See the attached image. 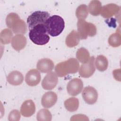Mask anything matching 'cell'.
<instances>
[{
	"label": "cell",
	"instance_id": "6da1fadb",
	"mask_svg": "<svg viewBox=\"0 0 121 121\" xmlns=\"http://www.w3.org/2000/svg\"><path fill=\"white\" fill-rule=\"evenodd\" d=\"M79 68L78 60L75 58H69L57 64L55 67V72L58 77H63L69 74L76 73Z\"/></svg>",
	"mask_w": 121,
	"mask_h": 121
},
{
	"label": "cell",
	"instance_id": "7a4b0ae2",
	"mask_svg": "<svg viewBox=\"0 0 121 121\" xmlns=\"http://www.w3.org/2000/svg\"><path fill=\"white\" fill-rule=\"evenodd\" d=\"M45 26L47 33L54 37L59 35L62 32L65 27V22L62 17L55 15L49 17Z\"/></svg>",
	"mask_w": 121,
	"mask_h": 121
},
{
	"label": "cell",
	"instance_id": "3957f363",
	"mask_svg": "<svg viewBox=\"0 0 121 121\" xmlns=\"http://www.w3.org/2000/svg\"><path fill=\"white\" fill-rule=\"evenodd\" d=\"M29 37L33 43L39 45H45L50 40L45 26L43 25L37 26L30 30Z\"/></svg>",
	"mask_w": 121,
	"mask_h": 121
},
{
	"label": "cell",
	"instance_id": "277c9868",
	"mask_svg": "<svg viewBox=\"0 0 121 121\" xmlns=\"http://www.w3.org/2000/svg\"><path fill=\"white\" fill-rule=\"evenodd\" d=\"M78 33L80 39H86L88 36L93 37L96 34L95 26L85 20L78 19L77 22Z\"/></svg>",
	"mask_w": 121,
	"mask_h": 121
},
{
	"label": "cell",
	"instance_id": "5b68a950",
	"mask_svg": "<svg viewBox=\"0 0 121 121\" xmlns=\"http://www.w3.org/2000/svg\"><path fill=\"white\" fill-rule=\"evenodd\" d=\"M50 14L47 11H36L31 14L27 18V24L30 30L34 27L41 25H45Z\"/></svg>",
	"mask_w": 121,
	"mask_h": 121
},
{
	"label": "cell",
	"instance_id": "8992f818",
	"mask_svg": "<svg viewBox=\"0 0 121 121\" xmlns=\"http://www.w3.org/2000/svg\"><path fill=\"white\" fill-rule=\"evenodd\" d=\"M94 61L95 58L92 56L86 63L81 65L79 69V74L81 77L88 78L93 75L95 70Z\"/></svg>",
	"mask_w": 121,
	"mask_h": 121
},
{
	"label": "cell",
	"instance_id": "52a82bcc",
	"mask_svg": "<svg viewBox=\"0 0 121 121\" xmlns=\"http://www.w3.org/2000/svg\"><path fill=\"white\" fill-rule=\"evenodd\" d=\"M83 83L82 81L78 78H74L70 80L67 86L68 93L71 96H76L82 90Z\"/></svg>",
	"mask_w": 121,
	"mask_h": 121
},
{
	"label": "cell",
	"instance_id": "ba28073f",
	"mask_svg": "<svg viewBox=\"0 0 121 121\" xmlns=\"http://www.w3.org/2000/svg\"><path fill=\"white\" fill-rule=\"evenodd\" d=\"M82 96L86 104H93L97 100L98 93L94 87L87 86L85 87L82 91Z\"/></svg>",
	"mask_w": 121,
	"mask_h": 121
},
{
	"label": "cell",
	"instance_id": "9c48e42d",
	"mask_svg": "<svg viewBox=\"0 0 121 121\" xmlns=\"http://www.w3.org/2000/svg\"><path fill=\"white\" fill-rule=\"evenodd\" d=\"M58 82V78L56 73H48L43 78L42 82L43 88L47 90H51L55 88Z\"/></svg>",
	"mask_w": 121,
	"mask_h": 121
},
{
	"label": "cell",
	"instance_id": "30bf717a",
	"mask_svg": "<svg viewBox=\"0 0 121 121\" xmlns=\"http://www.w3.org/2000/svg\"><path fill=\"white\" fill-rule=\"evenodd\" d=\"M26 83L29 86H37L41 81V74L38 70L32 69L26 74L25 77Z\"/></svg>",
	"mask_w": 121,
	"mask_h": 121
},
{
	"label": "cell",
	"instance_id": "8fae6325",
	"mask_svg": "<svg viewBox=\"0 0 121 121\" xmlns=\"http://www.w3.org/2000/svg\"><path fill=\"white\" fill-rule=\"evenodd\" d=\"M120 10V7L117 5L113 3L108 4L102 7L101 14L103 17L109 18L117 15Z\"/></svg>",
	"mask_w": 121,
	"mask_h": 121
},
{
	"label": "cell",
	"instance_id": "7c38bea8",
	"mask_svg": "<svg viewBox=\"0 0 121 121\" xmlns=\"http://www.w3.org/2000/svg\"><path fill=\"white\" fill-rule=\"evenodd\" d=\"M57 95L52 91L46 92L41 99V104L43 107L46 108H51L57 102Z\"/></svg>",
	"mask_w": 121,
	"mask_h": 121
},
{
	"label": "cell",
	"instance_id": "4fadbf2b",
	"mask_svg": "<svg viewBox=\"0 0 121 121\" xmlns=\"http://www.w3.org/2000/svg\"><path fill=\"white\" fill-rule=\"evenodd\" d=\"M53 62L50 59L43 58L38 60L37 63L36 68L40 72L44 73L51 72L54 68Z\"/></svg>",
	"mask_w": 121,
	"mask_h": 121
},
{
	"label": "cell",
	"instance_id": "5bb4252c",
	"mask_svg": "<svg viewBox=\"0 0 121 121\" xmlns=\"http://www.w3.org/2000/svg\"><path fill=\"white\" fill-rule=\"evenodd\" d=\"M35 112V105L32 100L25 101L20 107V113L24 117H30Z\"/></svg>",
	"mask_w": 121,
	"mask_h": 121
},
{
	"label": "cell",
	"instance_id": "9a60e30c",
	"mask_svg": "<svg viewBox=\"0 0 121 121\" xmlns=\"http://www.w3.org/2000/svg\"><path fill=\"white\" fill-rule=\"evenodd\" d=\"M12 47L16 51L23 49L26 44V39L23 35H16L11 40Z\"/></svg>",
	"mask_w": 121,
	"mask_h": 121
},
{
	"label": "cell",
	"instance_id": "2e32d148",
	"mask_svg": "<svg viewBox=\"0 0 121 121\" xmlns=\"http://www.w3.org/2000/svg\"><path fill=\"white\" fill-rule=\"evenodd\" d=\"M7 80L10 85L18 86L23 82L24 77L20 72L14 70L9 74L7 77Z\"/></svg>",
	"mask_w": 121,
	"mask_h": 121
},
{
	"label": "cell",
	"instance_id": "e0dca14e",
	"mask_svg": "<svg viewBox=\"0 0 121 121\" xmlns=\"http://www.w3.org/2000/svg\"><path fill=\"white\" fill-rule=\"evenodd\" d=\"M11 29L14 33L17 35H23L27 31L26 25L25 22L20 18L17 20L12 25Z\"/></svg>",
	"mask_w": 121,
	"mask_h": 121
},
{
	"label": "cell",
	"instance_id": "ac0fdd59",
	"mask_svg": "<svg viewBox=\"0 0 121 121\" xmlns=\"http://www.w3.org/2000/svg\"><path fill=\"white\" fill-rule=\"evenodd\" d=\"M80 37L78 32L72 30L66 37L65 43L69 47H73L77 46L80 42Z\"/></svg>",
	"mask_w": 121,
	"mask_h": 121
},
{
	"label": "cell",
	"instance_id": "d6986e66",
	"mask_svg": "<svg viewBox=\"0 0 121 121\" xmlns=\"http://www.w3.org/2000/svg\"><path fill=\"white\" fill-rule=\"evenodd\" d=\"M102 6L99 0H92L88 5V9L89 13L94 16H97L101 14Z\"/></svg>",
	"mask_w": 121,
	"mask_h": 121
},
{
	"label": "cell",
	"instance_id": "ffe728a7",
	"mask_svg": "<svg viewBox=\"0 0 121 121\" xmlns=\"http://www.w3.org/2000/svg\"><path fill=\"white\" fill-rule=\"evenodd\" d=\"M95 65L97 70L100 71L106 70L108 66V61L106 57L103 55L97 56L95 60Z\"/></svg>",
	"mask_w": 121,
	"mask_h": 121
},
{
	"label": "cell",
	"instance_id": "44dd1931",
	"mask_svg": "<svg viewBox=\"0 0 121 121\" xmlns=\"http://www.w3.org/2000/svg\"><path fill=\"white\" fill-rule=\"evenodd\" d=\"M65 108L69 112L76 111L79 106L78 99L76 97H70L64 102Z\"/></svg>",
	"mask_w": 121,
	"mask_h": 121
},
{
	"label": "cell",
	"instance_id": "7402d4cb",
	"mask_svg": "<svg viewBox=\"0 0 121 121\" xmlns=\"http://www.w3.org/2000/svg\"><path fill=\"white\" fill-rule=\"evenodd\" d=\"M76 57L78 60L82 64L86 63L90 58L89 52L84 47L78 49L76 53Z\"/></svg>",
	"mask_w": 121,
	"mask_h": 121
},
{
	"label": "cell",
	"instance_id": "603a6c76",
	"mask_svg": "<svg viewBox=\"0 0 121 121\" xmlns=\"http://www.w3.org/2000/svg\"><path fill=\"white\" fill-rule=\"evenodd\" d=\"M13 38V33L11 30L9 28L2 30L0 34V40L1 43L3 44H9L11 42Z\"/></svg>",
	"mask_w": 121,
	"mask_h": 121
},
{
	"label": "cell",
	"instance_id": "cb8c5ba5",
	"mask_svg": "<svg viewBox=\"0 0 121 121\" xmlns=\"http://www.w3.org/2000/svg\"><path fill=\"white\" fill-rule=\"evenodd\" d=\"M109 44L113 47H117L121 44V36L120 31H117L112 34L108 38Z\"/></svg>",
	"mask_w": 121,
	"mask_h": 121
},
{
	"label": "cell",
	"instance_id": "d4e9b609",
	"mask_svg": "<svg viewBox=\"0 0 121 121\" xmlns=\"http://www.w3.org/2000/svg\"><path fill=\"white\" fill-rule=\"evenodd\" d=\"M52 119V115L51 112L45 108L39 110L36 114V119L38 121H50Z\"/></svg>",
	"mask_w": 121,
	"mask_h": 121
},
{
	"label": "cell",
	"instance_id": "484cf974",
	"mask_svg": "<svg viewBox=\"0 0 121 121\" xmlns=\"http://www.w3.org/2000/svg\"><path fill=\"white\" fill-rule=\"evenodd\" d=\"M88 14V7L86 5L81 4L77 9L76 15L78 19L85 20Z\"/></svg>",
	"mask_w": 121,
	"mask_h": 121
},
{
	"label": "cell",
	"instance_id": "4316f807",
	"mask_svg": "<svg viewBox=\"0 0 121 121\" xmlns=\"http://www.w3.org/2000/svg\"><path fill=\"white\" fill-rule=\"evenodd\" d=\"M20 18V17L15 13H10L6 17V23L7 26L11 29V27L13 23L18 19Z\"/></svg>",
	"mask_w": 121,
	"mask_h": 121
},
{
	"label": "cell",
	"instance_id": "83f0119b",
	"mask_svg": "<svg viewBox=\"0 0 121 121\" xmlns=\"http://www.w3.org/2000/svg\"><path fill=\"white\" fill-rule=\"evenodd\" d=\"M9 121H18L20 119V113L17 110L11 111L9 115Z\"/></svg>",
	"mask_w": 121,
	"mask_h": 121
}]
</instances>
